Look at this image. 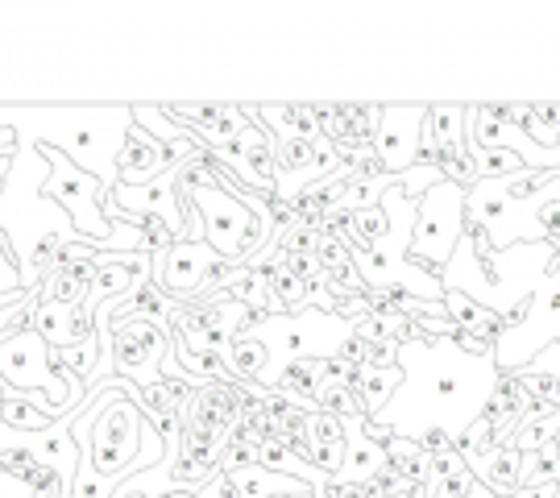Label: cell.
<instances>
[{
    "label": "cell",
    "mask_w": 560,
    "mask_h": 498,
    "mask_svg": "<svg viewBox=\"0 0 560 498\" xmlns=\"http://www.w3.org/2000/svg\"><path fill=\"white\" fill-rule=\"evenodd\" d=\"M469 470L478 474L481 486H490L499 498H511L523 486V453L511 449V444H499L490 458L478 461V465H469Z\"/></svg>",
    "instance_id": "cell-17"
},
{
    "label": "cell",
    "mask_w": 560,
    "mask_h": 498,
    "mask_svg": "<svg viewBox=\"0 0 560 498\" xmlns=\"http://www.w3.org/2000/svg\"><path fill=\"white\" fill-rule=\"evenodd\" d=\"M249 120L266 125L275 141L287 138H312L320 141V125H316V108L312 104H245Z\"/></svg>",
    "instance_id": "cell-13"
},
{
    "label": "cell",
    "mask_w": 560,
    "mask_h": 498,
    "mask_svg": "<svg viewBox=\"0 0 560 498\" xmlns=\"http://www.w3.org/2000/svg\"><path fill=\"white\" fill-rule=\"evenodd\" d=\"M133 125H141V129L159 141L162 150H166L175 162L196 154V138H191V129H183L179 120L166 117V113H162V104H133Z\"/></svg>",
    "instance_id": "cell-14"
},
{
    "label": "cell",
    "mask_w": 560,
    "mask_h": 498,
    "mask_svg": "<svg viewBox=\"0 0 560 498\" xmlns=\"http://www.w3.org/2000/svg\"><path fill=\"white\" fill-rule=\"evenodd\" d=\"M229 370H233V382L266 391V382H270V349L258 337H237L233 349H229Z\"/></svg>",
    "instance_id": "cell-20"
},
{
    "label": "cell",
    "mask_w": 560,
    "mask_h": 498,
    "mask_svg": "<svg viewBox=\"0 0 560 498\" xmlns=\"http://www.w3.org/2000/svg\"><path fill=\"white\" fill-rule=\"evenodd\" d=\"M428 129L441 150L469 146V104H428Z\"/></svg>",
    "instance_id": "cell-23"
},
{
    "label": "cell",
    "mask_w": 560,
    "mask_h": 498,
    "mask_svg": "<svg viewBox=\"0 0 560 498\" xmlns=\"http://www.w3.org/2000/svg\"><path fill=\"white\" fill-rule=\"evenodd\" d=\"M420 449L432 461H436V458H448V453H457V440L448 437L444 428H432V432H423V437H420Z\"/></svg>",
    "instance_id": "cell-35"
},
{
    "label": "cell",
    "mask_w": 560,
    "mask_h": 498,
    "mask_svg": "<svg viewBox=\"0 0 560 498\" xmlns=\"http://www.w3.org/2000/svg\"><path fill=\"white\" fill-rule=\"evenodd\" d=\"M428 120V104H399V108H382L378 134H374V154L382 159L386 175L399 179L402 171H411L420 162V134Z\"/></svg>",
    "instance_id": "cell-9"
},
{
    "label": "cell",
    "mask_w": 560,
    "mask_h": 498,
    "mask_svg": "<svg viewBox=\"0 0 560 498\" xmlns=\"http://www.w3.org/2000/svg\"><path fill=\"white\" fill-rule=\"evenodd\" d=\"M175 166H179V162L171 159L141 125H129L125 146H120V159H117V187H145V183L171 175Z\"/></svg>",
    "instance_id": "cell-11"
},
{
    "label": "cell",
    "mask_w": 560,
    "mask_h": 498,
    "mask_svg": "<svg viewBox=\"0 0 560 498\" xmlns=\"http://www.w3.org/2000/svg\"><path fill=\"white\" fill-rule=\"evenodd\" d=\"M0 424H4L9 432H18V437H34V432L55 428L59 419L42 416L25 391H4V395H0Z\"/></svg>",
    "instance_id": "cell-22"
},
{
    "label": "cell",
    "mask_w": 560,
    "mask_h": 498,
    "mask_svg": "<svg viewBox=\"0 0 560 498\" xmlns=\"http://www.w3.org/2000/svg\"><path fill=\"white\" fill-rule=\"evenodd\" d=\"M402 386V366H390V370H361V403H365V416L378 419L386 412V403L399 395Z\"/></svg>",
    "instance_id": "cell-24"
},
{
    "label": "cell",
    "mask_w": 560,
    "mask_h": 498,
    "mask_svg": "<svg viewBox=\"0 0 560 498\" xmlns=\"http://www.w3.org/2000/svg\"><path fill=\"white\" fill-rule=\"evenodd\" d=\"M444 308H448V316L457 320L460 328L478 333V337L490 340V345H499V337L506 333V320H502L499 312H490V308H481V303L457 296V291H444Z\"/></svg>",
    "instance_id": "cell-19"
},
{
    "label": "cell",
    "mask_w": 560,
    "mask_h": 498,
    "mask_svg": "<svg viewBox=\"0 0 560 498\" xmlns=\"http://www.w3.org/2000/svg\"><path fill=\"white\" fill-rule=\"evenodd\" d=\"M108 208L120 212V217H159L171 224V233L179 241L187 238V220H183L179 196H175V171L145 183V187H113Z\"/></svg>",
    "instance_id": "cell-10"
},
{
    "label": "cell",
    "mask_w": 560,
    "mask_h": 498,
    "mask_svg": "<svg viewBox=\"0 0 560 498\" xmlns=\"http://www.w3.org/2000/svg\"><path fill=\"white\" fill-rule=\"evenodd\" d=\"M560 482V453L548 444L540 453H523V486H557Z\"/></svg>",
    "instance_id": "cell-29"
},
{
    "label": "cell",
    "mask_w": 560,
    "mask_h": 498,
    "mask_svg": "<svg viewBox=\"0 0 560 498\" xmlns=\"http://www.w3.org/2000/svg\"><path fill=\"white\" fill-rule=\"evenodd\" d=\"M536 224H540V238L544 241H557L560 238V199L544 204L540 212H536Z\"/></svg>",
    "instance_id": "cell-36"
},
{
    "label": "cell",
    "mask_w": 560,
    "mask_h": 498,
    "mask_svg": "<svg viewBox=\"0 0 560 498\" xmlns=\"http://www.w3.org/2000/svg\"><path fill=\"white\" fill-rule=\"evenodd\" d=\"M560 432V412L548 419H520L515 428H511V449H520V453H540V449H548L552 440H557Z\"/></svg>",
    "instance_id": "cell-26"
},
{
    "label": "cell",
    "mask_w": 560,
    "mask_h": 498,
    "mask_svg": "<svg viewBox=\"0 0 560 498\" xmlns=\"http://www.w3.org/2000/svg\"><path fill=\"white\" fill-rule=\"evenodd\" d=\"M316 238L320 233H312V229H279L275 233V250H282V254H316Z\"/></svg>",
    "instance_id": "cell-33"
},
{
    "label": "cell",
    "mask_w": 560,
    "mask_h": 498,
    "mask_svg": "<svg viewBox=\"0 0 560 498\" xmlns=\"http://www.w3.org/2000/svg\"><path fill=\"white\" fill-rule=\"evenodd\" d=\"M499 444H506V440H502L499 432H494V424H486V419L478 416V419H474V424H469V428H465V432L457 437V453H460L465 461H469V465H478V461L490 458V453H494Z\"/></svg>",
    "instance_id": "cell-28"
},
{
    "label": "cell",
    "mask_w": 560,
    "mask_h": 498,
    "mask_svg": "<svg viewBox=\"0 0 560 498\" xmlns=\"http://www.w3.org/2000/svg\"><path fill=\"white\" fill-rule=\"evenodd\" d=\"M0 125H9L30 146H50L67 154L113 192L133 108H0Z\"/></svg>",
    "instance_id": "cell-2"
},
{
    "label": "cell",
    "mask_w": 560,
    "mask_h": 498,
    "mask_svg": "<svg viewBox=\"0 0 560 498\" xmlns=\"http://www.w3.org/2000/svg\"><path fill=\"white\" fill-rule=\"evenodd\" d=\"M511 498H552V486H520Z\"/></svg>",
    "instance_id": "cell-37"
},
{
    "label": "cell",
    "mask_w": 560,
    "mask_h": 498,
    "mask_svg": "<svg viewBox=\"0 0 560 498\" xmlns=\"http://www.w3.org/2000/svg\"><path fill=\"white\" fill-rule=\"evenodd\" d=\"M523 398H527V391L520 386V379H515V374H499L494 391H490L486 407H481V419L494 424V432H499L502 440H511V428H515L523 416Z\"/></svg>",
    "instance_id": "cell-16"
},
{
    "label": "cell",
    "mask_w": 560,
    "mask_h": 498,
    "mask_svg": "<svg viewBox=\"0 0 560 498\" xmlns=\"http://www.w3.org/2000/svg\"><path fill=\"white\" fill-rule=\"evenodd\" d=\"M552 498H560V482H557V486H552Z\"/></svg>",
    "instance_id": "cell-39"
},
{
    "label": "cell",
    "mask_w": 560,
    "mask_h": 498,
    "mask_svg": "<svg viewBox=\"0 0 560 498\" xmlns=\"http://www.w3.org/2000/svg\"><path fill=\"white\" fill-rule=\"evenodd\" d=\"M217 262H221V254L208 241H175L162 258H154V287L183 308V303L203 296Z\"/></svg>",
    "instance_id": "cell-8"
},
{
    "label": "cell",
    "mask_w": 560,
    "mask_h": 498,
    "mask_svg": "<svg viewBox=\"0 0 560 498\" xmlns=\"http://www.w3.org/2000/svg\"><path fill=\"white\" fill-rule=\"evenodd\" d=\"M312 258H316V266L328 275V270H340V266H353V250H349L340 238H332V233H320V238H316V254H312Z\"/></svg>",
    "instance_id": "cell-32"
},
{
    "label": "cell",
    "mask_w": 560,
    "mask_h": 498,
    "mask_svg": "<svg viewBox=\"0 0 560 498\" xmlns=\"http://www.w3.org/2000/svg\"><path fill=\"white\" fill-rule=\"evenodd\" d=\"M13 291H25V282H21V266L9 250V238L0 233V296H13Z\"/></svg>",
    "instance_id": "cell-34"
},
{
    "label": "cell",
    "mask_w": 560,
    "mask_h": 498,
    "mask_svg": "<svg viewBox=\"0 0 560 498\" xmlns=\"http://www.w3.org/2000/svg\"><path fill=\"white\" fill-rule=\"evenodd\" d=\"M386 449L374 444L361 428H349V440H345V465L332 482H374L386 470Z\"/></svg>",
    "instance_id": "cell-15"
},
{
    "label": "cell",
    "mask_w": 560,
    "mask_h": 498,
    "mask_svg": "<svg viewBox=\"0 0 560 498\" xmlns=\"http://www.w3.org/2000/svg\"><path fill=\"white\" fill-rule=\"evenodd\" d=\"M221 474H241V470H254L258 465V440H249V437H229V444L221 449Z\"/></svg>",
    "instance_id": "cell-31"
},
{
    "label": "cell",
    "mask_w": 560,
    "mask_h": 498,
    "mask_svg": "<svg viewBox=\"0 0 560 498\" xmlns=\"http://www.w3.org/2000/svg\"><path fill=\"white\" fill-rule=\"evenodd\" d=\"M402 386L399 391H420V398H390L378 424H386L395 437L420 440L432 428H444L457 440L474 419L481 416L486 398L499 382L494 358H469L453 340H407L399 345Z\"/></svg>",
    "instance_id": "cell-1"
},
{
    "label": "cell",
    "mask_w": 560,
    "mask_h": 498,
    "mask_svg": "<svg viewBox=\"0 0 560 498\" xmlns=\"http://www.w3.org/2000/svg\"><path fill=\"white\" fill-rule=\"evenodd\" d=\"M42 159L50 162V179L42 187V196L55 199L62 212L71 217L75 224V238L88 241V245H96L101 254H113V241L120 238V224L104 217V204H108V187H104L96 175H88L80 171L75 162L59 154V150H50V146H38Z\"/></svg>",
    "instance_id": "cell-5"
},
{
    "label": "cell",
    "mask_w": 560,
    "mask_h": 498,
    "mask_svg": "<svg viewBox=\"0 0 560 498\" xmlns=\"http://www.w3.org/2000/svg\"><path fill=\"white\" fill-rule=\"evenodd\" d=\"M552 449H557V453H560V432H557V440H552Z\"/></svg>",
    "instance_id": "cell-38"
},
{
    "label": "cell",
    "mask_w": 560,
    "mask_h": 498,
    "mask_svg": "<svg viewBox=\"0 0 560 498\" xmlns=\"http://www.w3.org/2000/svg\"><path fill=\"white\" fill-rule=\"evenodd\" d=\"M175 299H166L154 287V282H141V287H133L129 296L117 299V312H113V320H159V324H166V320L175 316Z\"/></svg>",
    "instance_id": "cell-21"
},
{
    "label": "cell",
    "mask_w": 560,
    "mask_h": 498,
    "mask_svg": "<svg viewBox=\"0 0 560 498\" xmlns=\"http://www.w3.org/2000/svg\"><path fill=\"white\" fill-rule=\"evenodd\" d=\"M557 262V250L548 241H527V245H515V250H502L490 262H478L469 241L460 238L453 262L444 266V291H457V296L474 299L481 308L499 312L506 320V333L527 316L532 299L544 287L548 270Z\"/></svg>",
    "instance_id": "cell-3"
},
{
    "label": "cell",
    "mask_w": 560,
    "mask_h": 498,
    "mask_svg": "<svg viewBox=\"0 0 560 498\" xmlns=\"http://www.w3.org/2000/svg\"><path fill=\"white\" fill-rule=\"evenodd\" d=\"M382 449H386V461H390V470L399 474V482L407 486V490H416V486H428V482H432V458L420 449V440L390 437Z\"/></svg>",
    "instance_id": "cell-18"
},
{
    "label": "cell",
    "mask_w": 560,
    "mask_h": 498,
    "mask_svg": "<svg viewBox=\"0 0 560 498\" xmlns=\"http://www.w3.org/2000/svg\"><path fill=\"white\" fill-rule=\"evenodd\" d=\"M345 440H349V428L337 416H328V412H312L307 416V449H316V453H345Z\"/></svg>",
    "instance_id": "cell-27"
},
{
    "label": "cell",
    "mask_w": 560,
    "mask_h": 498,
    "mask_svg": "<svg viewBox=\"0 0 560 498\" xmlns=\"http://www.w3.org/2000/svg\"><path fill=\"white\" fill-rule=\"evenodd\" d=\"M88 412V407H83ZM80 412H71V416H62L55 428H46V432H34V437H18V444H25L42 465H50V470H59L62 478L75 486V474H80V444L71 437V424H75Z\"/></svg>",
    "instance_id": "cell-12"
},
{
    "label": "cell",
    "mask_w": 560,
    "mask_h": 498,
    "mask_svg": "<svg viewBox=\"0 0 560 498\" xmlns=\"http://www.w3.org/2000/svg\"><path fill=\"white\" fill-rule=\"evenodd\" d=\"M460 238H465V187L444 179L416 204L411 258L420 262V266H428L441 279L444 266L457 254Z\"/></svg>",
    "instance_id": "cell-6"
},
{
    "label": "cell",
    "mask_w": 560,
    "mask_h": 498,
    "mask_svg": "<svg viewBox=\"0 0 560 498\" xmlns=\"http://www.w3.org/2000/svg\"><path fill=\"white\" fill-rule=\"evenodd\" d=\"M436 183H444L441 166H436V162H423L420 159L416 166H411V171H402V175H399V192L411 199V204H420V199L428 196Z\"/></svg>",
    "instance_id": "cell-30"
},
{
    "label": "cell",
    "mask_w": 560,
    "mask_h": 498,
    "mask_svg": "<svg viewBox=\"0 0 560 498\" xmlns=\"http://www.w3.org/2000/svg\"><path fill=\"white\" fill-rule=\"evenodd\" d=\"M229 296H237L254 316H275V296L254 266H237L233 279H229Z\"/></svg>",
    "instance_id": "cell-25"
},
{
    "label": "cell",
    "mask_w": 560,
    "mask_h": 498,
    "mask_svg": "<svg viewBox=\"0 0 560 498\" xmlns=\"http://www.w3.org/2000/svg\"><path fill=\"white\" fill-rule=\"evenodd\" d=\"M191 208L203 220V241L224 262L249 266L254 258H261V245H275V233H279L275 220L266 217V212H254L245 199L229 196L221 183L212 179L208 166H203V179L191 187Z\"/></svg>",
    "instance_id": "cell-4"
},
{
    "label": "cell",
    "mask_w": 560,
    "mask_h": 498,
    "mask_svg": "<svg viewBox=\"0 0 560 498\" xmlns=\"http://www.w3.org/2000/svg\"><path fill=\"white\" fill-rule=\"evenodd\" d=\"M548 345H560V258L552 262L548 279H544V287L536 291L532 308H527V316L511 333L499 337L494 366L502 374H520V370H527L532 361L540 358Z\"/></svg>",
    "instance_id": "cell-7"
}]
</instances>
